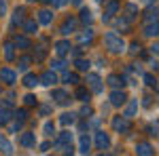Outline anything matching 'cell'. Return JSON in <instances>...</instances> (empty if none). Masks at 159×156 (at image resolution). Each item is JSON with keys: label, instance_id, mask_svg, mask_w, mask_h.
Wrapping results in <instances>:
<instances>
[{"label": "cell", "instance_id": "cell-1", "mask_svg": "<svg viewBox=\"0 0 159 156\" xmlns=\"http://www.w3.org/2000/svg\"><path fill=\"white\" fill-rule=\"evenodd\" d=\"M104 44L108 48L112 55H119L125 51V42H123V38L117 34V32H108V34H104Z\"/></svg>", "mask_w": 159, "mask_h": 156}, {"label": "cell", "instance_id": "cell-2", "mask_svg": "<svg viewBox=\"0 0 159 156\" xmlns=\"http://www.w3.org/2000/svg\"><path fill=\"white\" fill-rule=\"evenodd\" d=\"M112 129L117 133H129L132 131L129 118H125V116H115V118H112Z\"/></svg>", "mask_w": 159, "mask_h": 156}, {"label": "cell", "instance_id": "cell-3", "mask_svg": "<svg viewBox=\"0 0 159 156\" xmlns=\"http://www.w3.org/2000/svg\"><path fill=\"white\" fill-rule=\"evenodd\" d=\"M125 101H127V95H125V91H123V89H115V91L110 93V106L121 108Z\"/></svg>", "mask_w": 159, "mask_h": 156}, {"label": "cell", "instance_id": "cell-4", "mask_svg": "<svg viewBox=\"0 0 159 156\" xmlns=\"http://www.w3.org/2000/svg\"><path fill=\"white\" fill-rule=\"evenodd\" d=\"M0 80L4 84H9V86H13V84L17 82V74L11 68H0Z\"/></svg>", "mask_w": 159, "mask_h": 156}, {"label": "cell", "instance_id": "cell-5", "mask_svg": "<svg viewBox=\"0 0 159 156\" xmlns=\"http://www.w3.org/2000/svg\"><path fill=\"white\" fill-rule=\"evenodd\" d=\"M96 148H98V150H106V148H110L108 133H104V131H98V133H96Z\"/></svg>", "mask_w": 159, "mask_h": 156}, {"label": "cell", "instance_id": "cell-6", "mask_svg": "<svg viewBox=\"0 0 159 156\" xmlns=\"http://www.w3.org/2000/svg\"><path fill=\"white\" fill-rule=\"evenodd\" d=\"M38 82L45 84V86H53V84L57 82V76H55L53 70H49V72H45V74H40V76H38Z\"/></svg>", "mask_w": 159, "mask_h": 156}, {"label": "cell", "instance_id": "cell-7", "mask_svg": "<svg viewBox=\"0 0 159 156\" xmlns=\"http://www.w3.org/2000/svg\"><path fill=\"white\" fill-rule=\"evenodd\" d=\"M153 154H155V150L148 141H140L136 145V156H153Z\"/></svg>", "mask_w": 159, "mask_h": 156}, {"label": "cell", "instance_id": "cell-8", "mask_svg": "<svg viewBox=\"0 0 159 156\" xmlns=\"http://www.w3.org/2000/svg\"><path fill=\"white\" fill-rule=\"evenodd\" d=\"M87 82H89V86H91V91L93 93H102V80H100L98 74H87Z\"/></svg>", "mask_w": 159, "mask_h": 156}, {"label": "cell", "instance_id": "cell-9", "mask_svg": "<svg viewBox=\"0 0 159 156\" xmlns=\"http://www.w3.org/2000/svg\"><path fill=\"white\" fill-rule=\"evenodd\" d=\"M19 144L24 145V148H32V145L36 144V135L34 133H30V131H25L19 135Z\"/></svg>", "mask_w": 159, "mask_h": 156}, {"label": "cell", "instance_id": "cell-10", "mask_svg": "<svg viewBox=\"0 0 159 156\" xmlns=\"http://www.w3.org/2000/svg\"><path fill=\"white\" fill-rule=\"evenodd\" d=\"M0 152H2L4 156H15V148H13V144L4 137V135L0 137Z\"/></svg>", "mask_w": 159, "mask_h": 156}, {"label": "cell", "instance_id": "cell-11", "mask_svg": "<svg viewBox=\"0 0 159 156\" xmlns=\"http://www.w3.org/2000/svg\"><path fill=\"white\" fill-rule=\"evenodd\" d=\"M117 11H119V0H110L106 4V11H104V21L112 19V15H117Z\"/></svg>", "mask_w": 159, "mask_h": 156}, {"label": "cell", "instance_id": "cell-12", "mask_svg": "<svg viewBox=\"0 0 159 156\" xmlns=\"http://www.w3.org/2000/svg\"><path fill=\"white\" fill-rule=\"evenodd\" d=\"M76 23H79V21H76V19H74V17H68V19H66V21H64V25H61V34H66V36H68V34H72L74 30H76Z\"/></svg>", "mask_w": 159, "mask_h": 156}, {"label": "cell", "instance_id": "cell-13", "mask_svg": "<svg viewBox=\"0 0 159 156\" xmlns=\"http://www.w3.org/2000/svg\"><path fill=\"white\" fill-rule=\"evenodd\" d=\"M53 48H55V53H57L60 57H64V55L70 53V42H68V40H60V42L53 44Z\"/></svg>", "mask_w": 159, "mask_h": 156}, {"label": "cell", "instance_id": "cell-14", "mask_svg": "<svg viewBox=\"0 0 159 156\" xmlns=\"http://www.w3.org/2000/svg\"><path fill=\"white\" fill-rule=\"evenodd\" d=\"M144 36L148 38L159 36V21H148V25H144Z\"/></svg>", "mask_w": 159, "mask_h": 156}, {"label": "cell", "instance_id": "cell-15", "mask_svg": "<svg viewBox=\"0 0 159 156\" xmlns=\"http://www.w3.org/2000/svg\"><path fill=\"white\" fill-rule=\"evenodd\" d=\"M51 21H53V13H51L49 9H43V11H38V23L49 25Z\"/></svg>", "mask_w": 159, "mask_h": 156}, {"label": "cell", "instance_id": "cell-16", "mask_svg": "<svg viewBox=\"0 0 159 156\" xmlns=\"http://www.w3.org/2000/svg\"><path fill=\"white\" fill-rule=\"evenodd\" d=\"M24 32L28 34V36L36 34V32H38V23H36V19H25V21H24Z\"/></svg>", "mask_w": 159, "mask_h": 156}, {"label": "cell", "instance_id": "cell-17", "mask_svg": "<svg viewBox=\"0 0 159 156\" xmlns=\"http://www.w3.org/2000/svg\"><path fill=\"white\" fill-rule=\"evenodd\" d=\"M13 118V112L9 110V106H4V108H0V127H4V124H9Z\"/></svg>", "mask_w": 159, "mask_h": 156}, {"label": "cell", "instance_id": "cell-18", "mask_svg": "<svg viewBox=\"0 0 159 156\" xmlns=\"http://www.w3.org/2000/svg\"><path fill=\"white\" fill-rule=\"evenodd\" d=\"M108 84L112 86V89H123L125 80H123L119 74H110V76H108Z\"/></svg>", "mask_w": 159, "mask_h": 156}, {"label": "cell", "instance_id": "cell-19", "mask_svg": "<svg viewBox=\"0 0 159 156\" xmlns=\"http://www.w3.org/2000/svg\"><path fill=\"white\" fill-rule=\"evenodd\" d=\"M74 122H76V114H72V112H64L60 116V124H64V127L74 124Z\"/></svg>", "mask_w": 159, "mask_h": 156}, {"label": "cell", "instance_id": "cell-20", "mask_svg": "<svg viewBox=\"0 0 159 156\" xmlns=\"http://www.w3.org/2000/svg\"><path fill=\"white\" fill-rule=\"evenodd\" d=\"M79 148H81V152L83 154H89V148H91V139H89V135H81V139H79Z\"/></svg>", "mask_w": 159, "mask_h": 156}, {"label": "cell", "instance_id": "cell-21", "mask_svg": "<svg viewBox=\"0 0 159 156\" xmlns=\"http://www.w3.org/2000/svg\"><path fill=\"white\" fill-rule=\"evenodd\" d=\"M2 51H4V59H7V61L15 59V44H13V42H4Z\"/></svg>", "mask_w": 159, "mask_h": 156}, {"label": "cell", "instance_id": "cell-22", "mask_svg": "<svg viewBox=\"0 0 159 156\" xmlns=\"http://www.w3.org/2000/svg\"><path fill=\"white\" fill-rule=\"evenodd\" d=\"M13 44H15V48H30V47H32V42H30V38H28V36H17Z\"/></svg>", "mask_w": 159, "mask_h": 156}, {"label": "cell", "instance_id": "cell-23", "mask_svg": "<svg viewBox=\"0 0 159 156\" xmlns=\"http://www.w3.org/2000/svg\"><path fill=\"white\" fill-rule=\"evenodd\" d=\"M24 15H25V9L24 6H17V9L13 11V25L24 23Z\"/></svg>", "mask_w": 159, "mask_h": 156}, {"label": "cell", "instance_id": "cell-24", "mask_svg": "<svg viewBox=\"0 0 159 156\" xmlns=\"http://www.w3.org/2000/svg\"><path fill=\"white\" fill-rule=\"evenodd\" d=\"M136 17H138V6H136V4H125V19L132 21Z\"/></svg>", "mask_w": 159, "mask_h": 156}, {"label": "cell", "instance_id": "cell-25", "mask_svg": "<svg viewBox=\"0 0 159 156\" xmlns=\"http://www.w3.org/2000/svg\"><path fill=\"white\" fill-rule=\"evenodd\" d=\"M136 112H138V99H132V101L127 103V108H125V114H123V116H125V118H132Z\"/></svg>", "mask_w": 159, "mask_h": 156}, {"label": "cell", "instance_id": "cell-26", "mask_svg": "<svg viewBox=\"0 0 159 156\" xmlns=\"http://www.w3.org/2000/svg\"><path fill=\"white\" fill-rule=\"evenodd\" d=\"M93 40V30H85L83 34H79V44L83 47V44H89Z\"/></svg>", "mask_w": 159, "mask_h": 156}, {"label": "cell", "instance_id": "cell-27", "mask_svg": "<svg viewBox=\"0 0 159 156\" xmlns=\"http://www.w3.org/2000/svg\"><path fill=\"white\" fill-rule=\"evenodd\" d=\"M53 99H55V103H68V95H66V91H61V89H55L53 91Z\"/></svg>", "mask_w": 159, "mask_h": 156}, {"label": "cell", "instance_id": "cell-28", "mask_svg": "<svg viewBox=\"0 0 159 156\" xmlns=\"http://www.w3.org/2000/svg\"><path fill=\"white\" fill-rule=\"evenodd\" d=\"M74 97H76V99H79V101H89V97H91V93H89V91H87L85 86H79V89H76V93H74Z\"/></svg>", "mask_w": 159, "mask_h": 156}, {"label": "cell", "instance_id": "cell-29", "mask_svg": "<svg viewBox=\"0 0 159 156\" xmlns=\"http://www.w3.org/2000/svg\"><path fill=\"white\" fill-rule=\"evenodd\" d=\"M36 84H38V76H36V74H25V76H24V86L34 89Z\"/></svg>", "mask_w": 159, "mask_h": 156}, {"label": "cell", "instance_id": "cell-30", "mask_svg": "<svg viewBox=\"0 0 159 156\" xmlns=\"http://www.w3.org/2000/svg\"><path fill=\"white\" fill-rule=\"evenodd\" d=\"M79 21H81V23H91V21H93V15H91V11H89V9H81V17H79Z\"/></svg>", "mask_w": 159, "mask_h": 156}, {"label": "cell", "instance_id": "cell-31", "mask_svg": "<svg viewBox=\"0 0 159 156\" xmlns=\"http://www.w3.org/2000/svg\"><path fill=\"white\" fill-rule=\"evenodd\" d=\"M157 17H159V6H151V9L144 13V19H147V21H157Z\"/></svg>", "mask_w": 159, "mask_h": 156}, {"label": "cell", "instance_id": "cell-32", "mask_svg": "<svg viewBox=\"0 0 159 156\" xmlns=\"http://www.w3.org/2000/svg\"><path fill=\"white\" fill-rule=\"evenodd\" d=\"M55 144H72V133H70V131L60 133V137L55 139Z\"/></svg>", "mask_w": 159, "mask_h": 156}, {"label": "cell", "instance_id": "cell-33", "mask_svg": "<svg viewBox=\"0 0 159 156\" xmlns=\"http://www.w3.org/2000/svg\"><path fill=\"white\" fill-rule=\"evenodd\" d=\"M30 63H32V57H28V55L19 57V61H17V65H19V70H21V72H25V70L30 68Z\"/></svg>", "mask_w": 159, "mask_h": 156}, {"label": "cell", "instance_id": "cell-34", "mask_svg": "<svg viewBox=\"0 0 159 156\" xmlns=\"http://www.w3.org/2000/svg\"><path fill=\"white\" fill-rule=\"evenodd\" d=\"M89 65H91V61H89V59H83V57L76 59V70H81V72H87Z\"/></svg>", "mask_w": 159, "mask_h": 156}, {"label": "cell", "instance_id": "cell-35", "mask_svg": "<svg viewBox=\"0 0 159 156\" xmlns=\"http://www.w3.org/2000/svg\"><path fill=\"white\" fill-rule=\"evenodd\" d=\"M51 70H53V72L66 70V61H64V59H53V61H51Z\"/></svg>", "mask_w": 159, "mask_h": 156}, {"label": "cell", "instance_id": "cell-36", "mask_svg": "<svg viewBox=\"0 0 159 156\" xmlns=\"http://www.w3.org/2000/svg\"><path fill=\"white\" fill-rule=\"evenodd\" d=\"M24 103L28 106V108H34V106H38V99H36V95H32V93H28V95L24 97Z\"/></svg>", "mask_w": 159, "mask_h": 156}, {"label": "cell", "instance_id": "cell-37", "mask_svg": "<svg viewBox=\"0 0 159 156\" xmlns=\"http://www.w3.org/2000/svg\"><path fill=\"white\" fill-rule=\"evenodd\" d=\"M115 25H117L119 30H123V34H125V32H129V21H127L125 17H121V19H117V21H115Z\"/></svg>", "mask_w": 159, "mask_h": 156}, {"label": "cell", "instance_id": "cell-38", "mask_svg": "<svg viewBox=\"0 0 159 156\" xmlns=\"http://www.w3.org/2000/svg\"><path fill=\"white\" fill-rule=\"evenodd\" d=\"M13 116H15V120H19V122H25V120H28V110H25V108L17 110Z\"/></svg>", "mask_w": 159, "mask_h": 156}, {"label": "cell", "instance_id": "cell-39", "mask_svg": "<svg viewBox=\"0 0 159 156\" xmlns=\"http://www.w3.org/2000/svg\"><path fill=\"white\" fill-rule=\"evenodd\" d=\"M43 131H45V135H53V133H55V124H53V122H45V124H43Z\"/></svg>", "mask_w": 159, "mask_h": 156}, {"label": "cell", "instance_id": "cell-40", "mask_svg": "<svg viewBox=\"0 0 159 156\" xmlns=\"http://www.w3.org/2000/svg\"><path fill=\"white\" fill-rule=\"evenodd\" d=\"M64 80H66V82H70V84H76L79 82V76H76V74H70V72H66V76H64Z\"/></svg>", "mask_w": 159, "mask_h": 156}, {"label": "cell", "instance_id": "cell-41", "mask_svg": "<svg viewBox=\"0 0 159 156\" xmlns=\"http://www.w3.org/2000/svg\"><path fill=\"white\" fill-rule=\"evenodd\" d=\"M147 131H148V135H159V122H151L147 127Z\"/></svg>", "mask_w": 159, "mask_h": 156}, {"label": "cell", "instance_id": "cell-42", "mask_svg": "<svg viewBox=\"0 0 159 156\" xmlns=\"http://www.w3.org/2000/svg\"><path fill=\"white\" fill-rule=\"evenodd\" d=\"M144 82H147L148 86H157V80H155L153 74H144Z\"/></svg>", "mask_w": 159, "mask_h": 156}, {"label": "cell", "instance_id": "cell-43", "mask_svg": "<svg viewBox=\"0 0 159 156\" xmlns=\"http://www.w3.org/2000/svg\"><path fill=\"white\" fill-rule=\"evenodd\" d=\"M43 59H45V48L38 47V51H36V61H43Z\"/></svg>", "mask_w": 159, "mask_h": 156}, {"label": "cell", "instance_id": "cell-44", "mask_svg": "<svg viewBox=\"0 0 159 156\" xmlns=\"http://www.w3.org/2000/svg\"><path fill=\"white\" fill-rule=\"evenodd\" d=\"M81 116H83V118H89V116H91V108H89V106H85V108L81 110Z\"/></svg>", "mask_w": 159, "mask_h": 156}, {"label": "cell", "instance_id": "cell-45", "mask_svg": "<svg viewBox=\"0 0 159 156\" xmlns=\"http://www.w3.org/2000/svg\"><path fill=\"white\" fill-rule=\"evenodd\" d=\"M129 53H132V55H138V53H140V44H138V42H134V44L129 47Z\"/></svg>", "mask_w": 159, "mask_h": 156}, {"label": "cell", "instance_id": "cell-46", "mask_svg": "<svg viewBox=\"0 0 159 156\" xmlns=\"http://www.w3.org/2000/svg\"><path fill=\"white\" fill-rule=\"evenodd\" d=\"M40 150H43V152L51 150V144H49V141H43V144H40Z\"/></svg>", "mask_w": 159, "mask_h": 156}, {"label": "cell", "instance_id": "cell-47", "mask_svg": "<svg viewBox=\"0 0 159 156\" xmlns=\"http://www.w3.org/2000/svg\"><path fill=\"white\" fill-rule=\"evenodd\" d=\"M4 13H7V2L0 0V15H4Z\"/></svg>", "mask_w": 159, "mask_h": 156}, {"label": "cell", "instance_id": "cell-48", "mask_svg": "<svg viewBox=\"0 0 159 156\" xmlns=\"http://www.w3.org/2000/svg\"><path fill=\"white\" fill-rule=\"evenodd\" d=\"M49 112H51L49 106H40V114H49Z\"/></svg>", "mask_w": 159, "mask_h": 156}, {"label": "cell", "instance_id": "cell-49", "mask_svg": "<svg viewBox=\"0 0 159 156\" xmlns=\"http://www.w3.org/2000/svg\"><path fill=\"white\" fill-rule=\"evenodd\" d=\"M151 53H153V55H159V44H153V47H151Z\"/></svg>", "mask_w": 159, "mask_h": 156}, {"label": "cell", "instance_id": "cell-50", "mask_svg": "<svg viewBox=\"0 0 159 156\" xmlns=\"http://www.w3.org/2000/svg\"><path fill=\"white\" fill-rule=\"evenodd\" d=\"M45 4H57V0H43Z\"/></svg>", "mask_w": 159, "mask_h": 156}, {"label": "cell", "instance_id": "cell-51", "mask_svg": "<svg viewBox=\"0 0 159 156\" xmlns=\"http://www.w3.org/2000/svg\"><path fill=\"white\" fill-rule=\"evenodd\" d=\"M66 2H68V0H57V6H64Z\"/></svg>", "mask_w": 159, "mask_h": 156}, {"label": "cell", "instance_id": "cell-52", "mask_svg": "<svg viewBox=\"0 0 159 156\" xmlns=\"http://www.w3.org/2000/svg\"><path fill=\"white\" fill-rule=\"evenodd\" d=\"M74 4H81V0H74Z\"/></svg>", "mask_w": 159, "mask_h": 156}, {"label": "cell", "instance_id": "cell-53", "mask_svg": "<svg viewBox=\"0 0 159 156\" xmlns=\"http://www.w3.org/2000/svg\"><path fill=\"white\" fill-rule=\"evenodd\" d=\"M28 2H36V0H28Z\"/></svg>", "mask_w": 159, "mask_h": 156}, {"label": "cell", "instance_id": "cell-54", "mask_svg": "<svg viewBox=\"0 0 159 156\" xmlns=\"http://www.w3.org/2000/svg\"><path fill=\"white\" fill-rule=\"evenodd\" d=\"M144 2H151V0H144Z\"/></svg>", "mask_w": 159, "mask_h": 156}, {"label": "cell", "instance_id": "cell-55", "mask_svg": "<svg viewBox=\"0 0 159 156\" xmlns=\"http://www.w3.org/2000/svg\"><path fill=\"white\" fill-rule=\"evenodd\" d=\"M100 156H106V154H100Z\"/></svg>", "mask_w": 159, "mask_h": 156}]
</instances>
